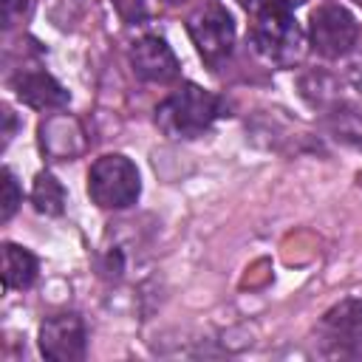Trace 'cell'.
I'll return each mask as SVG.
<instances>
[{"mask_svg": "<svg viewBox=\"0 0 362 362\" xmlns=\"http://www.w3.org/2000/svg\"><path fill=\"white\" fill-rule=\"evenodd\" d=\"M110 3H113L116 14H119L127 25H139V23L147 17V6H144V0H110Z\"/></svg>", "mask_w": 362, "mask_h": 362, "instance_id": "cell-14", "label": "cell"}, {"mask_svg": "<svg viewBox=\"0 0 362 362\" xmlns=\"http://www.w3.org/2000/svg\"><path fill=\"white\" fill-rule=\"evenodd\" d=\"M71 139H82V127L71 116H54V119L42 122V127H40L42 150L59 161H71L74 156H79V150L71 147Z\"/></svg>", "mask_w": 362, "mask_h": 362, "instance_id": "cell-10", "label": "cell"}, {"mask_svg": "<svg viewBox=\"0 0 362 362\" xmlns=\"http://www.w3.org/2000/svg\"><path fill=\"white\" fill-rule=\"evenodd\" d=\"M130 68L139 79L153 82V85H167L178 79V59L173 54V48L167 45V40L147 34L139 37L130 48Z\"/></svg>", "mask_w": 362, "mask_h": 362, "instance_id": "cell-8", "label": "cell"}, {"mask_svg": "<svg viewBox=\"0 0 362 362\" xmlns=\"http://www.w3.org/2000/svg\"><path fill=\"white\" fill-rule=\"evenodd\" d=\"M354 3H356V6H362V0H354Z\"/></svg>", "mask_w": 362, "mask_h": 362, "instance_id": "cell-19", "label": "cell"}, {"mask_svg": "<svg viewBox=\"0 0 362 362\" xmlns=\"http://www.w3.org/2000/svg\"><path fill=\"white\" fill-rule=\"evenodd\" d=\"M249 14H257L263 8H274V6H288V8H297L303 0H238Z\"/></svg>", "mask_w": 362, "mask_h": 362, "instance_id": "cell-16", "label": "cell"}, {"mask_svg": "<svg viewBox=\"0 0 362 362\" xmlns=\"http://www.w3.org/2000/svg\"><path fill=\"white\" fill-rule=\"evenodd\" d=\"M356 37H359V25L354 20V14L345 8V6H337V3H325L320 6L311 20H308V40H311V48L325 57V59H339L345 57L354 45H356Z\"/></svg>", "mask_w": 362, "mask_h": 362, "instance_id": "cell-6", "label": "cell"}, {"mask_svg": "<svg viewBox=\"0 0 362 362\" xmlns=\"http://www.w3.org/2000/svg\"><path fill=\"white\" fill-rule=\"evenodd\" d=\"M40 351L51 362H79L88 351V331L79 314H51L40 325Z\"/></svg>", "mask_w": 362, "mask_h": 362, "instance_id": "cell-7", "label": "cell"}, {"mask_svg": "<svg viewBox=\"0 0 362 362\" xmlns=\"http://www.w3.org/2000/svg\"><path fill=\"white\" fill-rule=\"evenodd\" d=\"M252 42L269 62H297L303 54V31L294 20V8L274 6L252 14Z\"/></svg>", "mask_w": 362, "mask_h": 362, "instance_id": "cell-3", "label": "cell"}, {"mask_svg": "<svg viewBox=\"0 0 362 362\" xmlns=\"http://www.w3.org/2000/svg\"><path fill=\"white\" fill-rule=\"evenodd\" d=\"M320 354L331 359L362 356V300H342L328 308L317 325Z\"/></svg>", "mask_w": 362, "mask_h": 362, "instance_id": "cell-4", "label": "cell"}, {"mask_svg": "<svg viewBox=\"0 0 362 362\" xmlns=\"http://www.w3.org/2000/svg\"><path fill=\"white\" fill-rule=\"evenodd\" d=\"M141 192L136 164L122 153L96 158L88 170V195L102 209H127Z\"/></svg>", "mask_w": 362, "mask_h": 362, "instance_id": "cell-2", "label": "cell"}, {"mask_svg": "<svg viewBox=\"0 0 362 362\" xmlns=\"http://www.w3.org/2000/svg\"><path fill=\"white\" fill-rule=\"evenodd\" d=\"M187 31H189V40L198 48L201 59L209 68H218L232 54L235 23H232V14L223 6L209 3V6H204L198 11H192L189 20H187Z\"/></svg>", "mask_w": 362, "mask_h": 362, "instance_id": "cell-5", "label": "cell"}, {"mask_svg": "<svg viewBox=\"0 0 362 362\" xmlns=\"http://www.w3.org/2000/svg\"><path fill=\"white\" fill-rule=\"evenodd\" d=\"M223 113V99L195 82H184L156 107V127L167 139H195Z\"/></svg>", "mask_w": 362, "mask_h": 362, "instance_id": "cell-1", "label": "cell"}, {"mask_svg": "<svg viewBox=\"0 0 362 362\" xmlns=\"http://www.w3.org/2000/svg\"><path fill=\"white\" fill-rule=\"evenodd\" d=\"M65 201H68L65 187L57 181L54 173H40V175L34 178L31 204H34V209H37L40 215H51V218L62 215V212H65Z\"/></svg>", "mask_w": 362, "mask_h": 362, "instance_id": "cell-12", "label": "cell"}, {"mask_svg": "<svg viewBox=\"0 0 362 362\" xmlns=\"http://www.w3.org/2000/svg\"><path fill=\"white\" fill-rule=\"evenodd\" d=\"M351 82H354V85H356V90L362 93V59L351 65Z\"/></svg>", "mask_w": 362, "mask_h": 362, "instance_id": "cell-18", "label": "cell"}, {"mask_svg": "<svg viewBox=\"0 0 362 362\" xmlns=\"http://www.w3.org/2000/svg\"><path fill=\"white\" fill-rule=\"evenodd\" d=\"M37 257L17 246V243H3V286L6 291L14 288H28L37 280Z\"/></svg>", "mask_w": 362, "mask_h": 362, "instance_id": "cell-11", "label": "cell"}, {"mask_svg": "<svg viewBox=\"0 0 362 362\" xmlns=\"http://www.w3.org/2000/svg\"><path fill=\"white\" fill-rule=\"evenodd\" d=\"M28 11H31V0H3V23H6V28H11L23 17H28Z\"/></svg>", "mask_w": 362, "mask_h": 362, "instance_id": "cell-15", "label": "cell"}, {"mask_svg": "<svg viewBox=\"0 0 362 362\" xmlns=\"http://www.w3.org/2000/svg\"><path fill=\"white\" fill-rule=\"evenodd\" d=\"M3 119H6V130H3V144H8V139L14 136V113L8 107H3Z\"/></svg>", "mask_w": 362, "mask_h": 362, "instance_id": "cell-17", "label": "cell"}, {"mask_svg": "<svg viewBox=\"0 0 362 362\" xmlns=\"http://www.w3.org/2000/svg\"><path fill=\"white\" fill-rule=\"evenodd\" d=\"M11 90L23 105H28L34 110H54V107H65L71 102V93L51 74L34 71V68L17 71L11 76Z\"/></svg>", "mask_w": 362, "mask_h": 362, "instance_id": "cell-9", "label": "cell"}, {"mask_svg": "<svg viewBox=\"0 0 362 362\" xmlns=\"http://www.w3.org/2000/svg\"><path fill=\"white\" fill-rule=\"evenodd\" d=\"M20 201H23V195H20L17 178H14V173H11L8 167H3V212H0V218L8 221V218L17 212Z\"/></svg>", "mask_w": 362, "mask_h": 362, "instance_id": "cell-13", "label": "cell"}]
</instances>
